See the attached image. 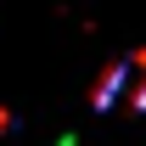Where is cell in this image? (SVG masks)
<instances>
[{
  "label": "cell",
  "mask_w": 146,
  "mask_h": 146,
  "mask_svg": "<svg viewBox=\"0 0 146 146\" xmlns=\"http://www.w3.org/2000/svg\"><path fill=\"white\" fill-rule=\"evenodd\" d=\"M96 107H146V51H129L96 84Z\"/></svg>",
  "instance_id": "cell-1"
},
{
  "label": "cell",
  "mask_w": 146,
  "mask_h": 146,
  "mask_svg": "<svg viewBox=\"0 0 146 146\" xmlns=\"http://www.w3.org/2000/svg\"><path fill=\"white\" fill-rule=\"evenodd\" d=\"M68 146H73V141H68Z\"/></svg>",
  "instance_id": "cell-2"
}]
</instances>
